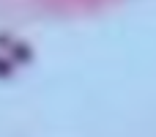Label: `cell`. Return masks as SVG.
Returning a JSON list of instances; mask_svg holds the SVG:
<instances>
[{
    "label": "cell",
    "instance_id": "6da1fadb",
    "mask_svg": "<svg viewBox=\"0 0 156 137\" xmlns=\"http://www.w3.org/2000/svg\"><path fill=\"white\" fill-rule=\"evenodd\" d=\"M11 55H14V60H19V63H27V60L33 58V49H30L25 41H14V44H11Z\"/></svg>",
    "mask_w": 156,
    "mask_h": 137
},
{
    "label": "cell",
    "instance_id": "7a4b0ae2",
    "mask_svg": "<svg viewBox=\"0 0 156 137\" xmlns=\"http://www.w3.org/2000/svg\"><path fill=\"white\" fill-rule=\"evenodd\" d=\"M11 71H14V63H11V60H3V58H0V77H8Z\"/></svg>",
    "mask_w": 156,
    "mask_h": 137
}]
</instances>
